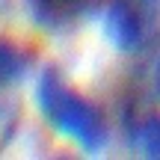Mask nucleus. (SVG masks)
Listing matches in <instances>:
<instances>
[{"label": "nucleus", "mask_w": 160, "mask_h": 160, "mask_svg": "<svg viewBox=\"0 0 160 160\" xmlns=\"http://www.w3.org/2000/svg\"><path fill=\"white\" fill-rule=\"evenodd\" d=\"M104 30L119 53H139L160 39V0H107Z\"/></svg>", "instance_id": "f03ea898"}, {"label": "nucleus", "mask_w": 160, "mask_h": 160, "mask_svg": "<svg viewBox=\"0 0 160 160\" xmlns=\"http://www.w3.org/2000/svg\"><path fill=\"white\" fill-rule=\"evenodd\" d=\"M36 107L42 119L83 151H101L110 142V125L101 107L80 95L57 65H45L36 80Z\"/></svg>", "instance_id": "f257e3e1"}, {"label": "nucleus", "mask_w": 160, "mask_h": 160, "mask_svg": "<svg viewBox=\"0 0 160 160\" xmlns=\"http://www.w3.org/2000/svg\"><path fill=\"white\" fill-rule=\"evenodd\" d=\"M151 89H154V98L160 101V48H157V57H154V68H151Z\"/></svg>", "instance_id": "0eeeda50"}, {"label": "nucleus", "mask_w": 160, "mask_h": 160, "mask_svg": "<svg viewBox=\"0 0 160 160\" xmlns=\"http://www.w3.org/2000/svg\"><path fill=\"white\" fill-rule=\"evenodd\" d=\"M33 65V53L15 39L0 36V89L24 80V74Z\"/></svg>", "instance_id": "39448f33"}, {"label": "nucleus", "mask_w": 160, "mask_h": 160, "mask_svg": "<svg viewBox=\"0 0 160 160\" xmlns=\"http://www.w3.org/2000/svg\"><path fill=\"white\" fill-rule=\"evenodd\" d=\"M101 6L107 0H27L30 21L45 33H68Z\"/></svg>", "instance_id": "7ed1b4c3"}, {"label": "nucleus", "mask_w": 160, "mask_h": 160, "mask_svg": "<svg viewBox=\"0 0 160 160\" xmlns=\"http://www.w3.org/2000/svg\"><path fill=\"white\" fill-rule=\"evenodd\" d=\"M18 122H21V110H18V104L12 101V98L0 95V148L15 137Z\"/></svg>", "instance_id": "423d86ee"}, {"label": "nucleus", "mask_w": 160, "mask_h": 160, "mask_svg": "<svg viewBox=\"0 0 160 160\" xmlns=\"http://www.w3.org/2000/svg\"><path fill=\"white\" fill-rule=\"evenodd\" d=\"M122 128H125L128 145L137 154L160 160V110L142 107V104L133 110H125Z\"/></svg>", "instance_id": "20e7f679"}]
</instances>
